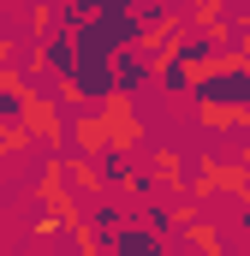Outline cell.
Segmentation results:
<instances>
[]
</instances>
